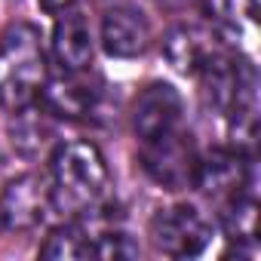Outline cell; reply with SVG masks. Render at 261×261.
<instances>
[{
  "instance_id": "52a82bcc",
  "label": "cell",
  "mask_w": 261,
  "mask_h": 261,
  "mask_svg": "<svg viewBox=\"0 0 261 261\" xmlns=\"http://www.w3.org/2000/svg\"><path fill=\"white\" fill-rule=\"evenodd\" d=\"M181 126V95L169 83H151L136 95L133 105V133L151 142L169 129Z\"/></svg>"
},
{
  "instance_id": "e0dca14e",
  "label": "cell",
  "mask_w": 261,
  "mask_h": 261,
  "mask_svg": "<svg viewBox=\"0 0 261 261\" xmlns=\"http://www.w3.org/2000/svg\"><path fill=\"white\" fill-rule=\"evenodd\" d=\"M71 4H74V0H40V7H43L46 13H53V16L62 13V10H68Z\"/></svg>"
},
{
  "instance_id": "6da1fadb",
  "label": "cell",
  "mask_w": 261,
  "mask_h": 261,
  "mask_svg": "<svg viewBox=\"0 0 261 261\" xmlns=\"http://www.w3.org/2000/svg\"><path fill=\"white\" fill-rule=\"evenodd\" d=\"M108 163L89 142H65L53 154V209L83 215L95 209L108 191Z\"/></svg>"
},
{
  "instance_id": "4fadbf2b",
  "label": "cell",
  "mask_w": 261,
  "mask_h": 261,
  "mask_svg": "<svg viewBox=\"0 0 261 261\" xmlns=\"http://www.w3.org/2000/svg\"><path fill=\"white\" fill-rule=\"evenodd\" d=\"M221 227L230 240L237 243H255V227H258V203L255 194H237L224 200L221 209Z\"/></svg>"
},
{
  "instance_id": "2e32d148",
  "label": "cell",
  "mask_w": 261,
  "mask_h": 261,
  "mask_svg": "<svg viewBox=\"0 0 261 261\" xmlns=\"http://www.w3.org/2000/svg\"><path fill=\"white\" fill-rule=\"evenodd\" d=\"M92 255L95 258H139V243L129 237V233H120V230H111V233H101L95 243H92Z\"/></svg>"
},
{
  "instance_id": "30bf717a",
  "label": "cell",
  "mask_w": 261,
  "mask_h": 261,
  "mask_svg": "<svg viewBox=\"0 0 261 261\" xmlns=\"http://www.w3.org/2000/svg\"><path fill=\"white\" fill-rule=\"evenodd\" d=\"M53 56L62 71H86L92 65V31L83 13L62 10L53 28Z\"/></svg>"
},
{
  "instance_id": "ac0fdd59",
  "label": "cell",
  "mask_w": 261,
  "mask_h": 261,
  "mask_svg": "<svg viewBox=\"0 0 261 261\" xmlns=\"http://www.w3.org/2000/svg\"><path fill=\"white\" fill-rule=\"evenodd\" d=\"M166 4H185V0H166Z\"/></svg>"
},
{
  "instance_id": "3957f363",
  "label": "cell",
  "mask_w": 261,
  "mask_h": 261,
  "mask_svg": "<svg viewBox=\"0 0 261 261\" xmlns=\"http://www.w3.org/2000/svg\"><path fill=\"white\" fill-rule=\"evenodd\" d=\"M197 148L191 133H185L181 126L169 129V133L145 142L142 151V169L148 172L151 181H157L166 191H185L194 188L197 175Z\"/></svg>"
},
{
  "instance_id": "7c38bea8",
  "label": "cell",
  "mask_w": 261,
  "mask_h": 261,
  "mask_svg": "<svg viewBox=\"0 0 261 261\" xmlns=\"http://www.w3.org/2000/svg\"><path fill=\"white\" fill-rule=\"evenodd\" d=\"M203 16L215 37H240L249 22H255V0H203Z\"/></svg>"
},
{
  "instance_id": "277c9868",
  "label": "cell",
  "mask_w": 261,
  "mask_h": 261,
  "mask_svg": "<svg viewBox=\"0 0 261 261\" xmlns=\"http://www.w3.org/2000/svg\"><path fill=\"white\" fill-rule=\"evenodd\" d=\"M148 237H151L154 249L169 255V258H194V255H200L209 246L212 227L200 215V209H194V206H172V209H160L151 218Z\"/></svg>"
},
{
  "instance_id": "5bb4252c",
  "label": "cell",
  "mask_w": 261,
  "mask_h": 261,
  "mask_svg": "<svg viewBox=\"0 0 261 261\" xmlns=\"http://www.w3.org/2000/svg\"><path fill=\"white\" fill-rule=\"evenodd\" d=\"M89 255H92V240L74 224L56 227L46 237V243L40 246V258H53V261H77V258H89Z\"/></svg>"
},
{
  "instance_id": "9a60e30c",
  "label": "cell",
  "mask_w": 261,
  "mask_h": 261,
  "mask_svg": "<svg viewBox=\"0 0 261 261\" xmlns=\"http://www.w3.org/2000/svg\"><path fill=\"white\" fill-rule=\"evenodd\" d=\"M16 114V123H13V145L25 154V157H34L49 139H53V129L46 126V111L37 114V111H13Z\"/></svg>"
},
{
  "instance_id": "8fae6325",
  "label": "cell",
  "mask_w": 261,
  "mask_h": 261,
  "mask_svg": "<svg viewBox=\"0 0 261 261\" xmlns=\"http://www.w3.org/2000/svg\"><path fill=\"white\" fill-rule=\"evenodd\" d=\"M163 53L178 74H197L218 49H215V34H206L194 25H181V28L169 31Z\"/></svg>"
},
{
  "instance_id": "8992f818",
  "label": "cell",
  "mask_w": 261,
  "mask_h": 261,
  "mask_svg": "<svg viewBox=\"0 0 261 261\" xmlns=\"http://www.w3.org/2000/svg\"><path fill=\"white\" fill-rule=\"evenodd\" d=\"M255 185V169L252 163L243 157V151H209L206 157L197 160V175H194V188L203 191L206 197L215 200H227L237 194H252Z\"/></svg>"
},
{
  "instance_id": "9c48e42d",
  "label": "cell",
  "mask_w": 261,
  "mask_h": 261,
  "mask_svg": "<svg viewBox=\"0 0 261 261\" xmlns=\"http://www.w3.org/2000/svg\"><path fill=\"white\" fill-rule=\"evenodd\" d=\"M101 46L114 59H136L151 46V22L136 7H111L101 19Z\"/></svg>"
},
{
  "instance_id": "5b68a950",
  "label": "cell",
  "mask_w": 261,
  "mask_h": 261,
  "mask_svg": "<svg viewBox=\"0 0 261 261\" xmlns=\"http://www.w3.org/2000/svg\"><path fill=\"white\" fill-rule=\"evenodd\" d=\"M49 209H53V185L37 172H25L13 178L0 194V224L10 230L40 227Z\"/></svg>"
},
{
  "instance_id": "ba28073f",
  "label": "cell",
  "mask_w": 261,
  "mask_h": 261,
  "mask_svg": "<svg viewBox=\"0 0 261 261\" xmlns=\"http://www.w3.org/2000/svg\"><path fill=\"white\" fill-rule=\"evenodd\" d=\"M37 98L43 101V111L53 117L83 120L95 111L101 89H98V80L83 77V71H65V77L46 80Z\"/></svg>"
},
{
  "instance_id": "7a4b0ae2",
  "label": "cell",
  "mask_w": 261,
  "mask_h": 261,
  "mask_svg": "<svg viewBox=\"0 0 261 261\" xmlns=\"http://www.w3.org/2000/svg\"><path fill=\"white\" fill-rule=\"evenodd\" d=\"M46 83V59L34 25H13L0 37V108H31Z\"/></svg>"
}]
</instances>
